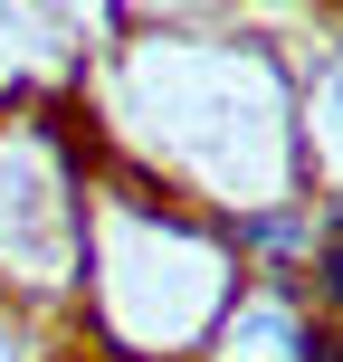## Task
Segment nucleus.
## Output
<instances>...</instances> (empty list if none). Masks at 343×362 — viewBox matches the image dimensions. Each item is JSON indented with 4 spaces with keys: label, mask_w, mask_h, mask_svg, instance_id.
Returning <instances> with one entry per match:
<instances>
[{
    "label": "nucleus",
    "mask_w": 343,
    "mask_h": 362,
    "mask_svg": "<svg viewBox=\"0 0 343 362\" xmlns=\"http://www.w3.org/2000/svg\"><path fill=\"white\" fill-rule=\"evenodd\" d=\"M267 29L277 19L238 10H95V57L67 67V105L86 115L105 172L200 219L306 200L296 57Z\"/></svg>",
    "instance_id": "obj_1"
},
{
    "label": "nucleus",
    "mask_w": 343,
    "mask_h": 362,
    "mask_svg": "<svg viewBox=\"0 0 343 362\" xmlns=\"http://www.w3.org/2000/svg\"><path fill=\"white\" fill-rule=\"evenodd\" d=\"M238 286H248V267L229 257L219 219L105 172L86 267H76V305H67L86 362H200Z\"/></svg>",
    "instance_id": "obj_2"
},
{
    "label": "nucleus",
    "mask_w": 343,
    "mask_h": 362,
    "mask_svg": "<svg viewBox=\"0 0 343 362\" xmlns=\"http://www.w3.org/2000/svg\"><path fill=\"white\" fill-rule=\"evenodd\" d=\"M95 191H105V153L67 105V86L0 95V305L10 315L57 325L76 305Z\"/></svg>",
    "instance_id": "obj_3"
},
{
    "label": "nucleus",
    "mask_w": 343,
    "mask_h": 362,
    "mask_svg": "<svg viewBox=\"0 0 343 362\" xmlns=\"http://www.w3.org/2000/svg\"><path fill=\"white\" fill-rule=\"evenodd\" d=\"M306 325H315V305L296 276H248L200 362H306Z\"/></svg>",
    "instance_id": "obj_4"
},
{
    "label": "nucleus",
    "mask_w": 343,
    "mask_h": 362,
    "mask_svg": "<svg viewBox=\"0 0 343 362\" xmlns=\"http://www.w3.org/2000/svg\"><path fill=\"white\" fill-rule=\"evenodd\" d=\"M296 144L306 200H343V19H325V57H296Z\"/></svg>",
    "instance_id": "obj_5"
},
{
    "label": "nucleus",
    "mask_w": 343,
    "mask_h": 362,
    "mask_svg": "<svg viewBox=\"0 0 343 362\" xmlns=\"http://www.w3.org/2000/svg\"><path fill=\"white\" fill-rule=\"evenodd\" d=\"M296 286H306V305L325 325H343V200H315V257Z\"/></svg>",
    "instance_id": "obj_6"
},
{
    "label": "nucleus",
    "mask_w": 343,
    "mask_h": 362,
    "mask_svg": "<svg viewBox=\"0 0 343 362\" xmlns=\"http://www.w3.org/2000/svg\"><path fill=\"white\" fill-rule=\"evenodd\" d=\"M48 353H57V334L38 325V315H10V305H0V362H48Z\"/></svg>",
    "instance_id": "obj_7"
}]
</instances>
